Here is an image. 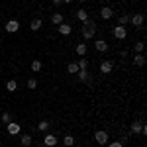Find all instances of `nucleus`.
Returning a JSON list of instances; mask_svg holds the SVG:
<instances>
[{
  "label": "nucleus",
  "mask_w": 147,
  "mask_h": 147,
  "mask_svg": "<svg viewBox=\"0 0 147 147\" xmlns=\"http://www.w3.org/2000/svg\"><path fill=\"white\" fill-rule=\"evenodd\" d=\"M6 90H8V92H16V90H18V82H16L14 79H10L8 82H6Z\"/></svg>",
  "instance_id": "obj_21"
},
{
  "label": "nucleus",
  "mask_w": 147,
  "mask_h": 147,
  "mask_svg": "<svg viewBox=\"0 0 147 147\" xmlns=\"http://www.w3.org/2000/svg\"><path fill=\"white\" fill-rule=\"evenodd\" d=\"M100 18L102 20H110V18H114V10L110 8V6H104L100 10Z\"/></svg>",
  "instance_id": "obj_12"
},
{
  "label": "nucleus",
  "mask_w": 147,
  "mask_h": 147,
  "mask_svg": "<svg viewBox=\"0 0 147 147\" xmlns=\"http://www.w3.org/2000/svg\"><path fill=\"white\" fill-rule=\"evenodd\" d=\"M43 28V20L41 18H34L32 22H30V30L32 32H37V30H41Z\"/></svg>",
  "instance_id": "obj_11"
},
{
  "label": "nucleus",
  "mask_w": 147,
  "mask_h": 147,
  "mask_svg": "<svg viewBox=\"0 0 147 147\" xmlns=\"http://www.w3.org/2000/svg\"><path fill=\"white\" fill-rule=\"evenodd\" d=\"M41 67H43V63H41L39 59H34V61H32V71H34V73H39Z\"/></svg>",
  "instance_id": "obj_22"
},
{
  "label": "nucleus",
  "mask_w": 147,
  "mask_h": 147,
  "mask_svg": "<svg viewBox=\"0 0 147 147\" xmlns=\"http://www.w3.org/2000/svg\"><path fill=\"white\" fill-rule=\"evenodd\" d=\"M67 71L71 73V75H77V73H79L80 69H79V65H77V63L73 61V63H69V65H67Z\"/></svg>",
  "instance_id": "obj_23"
},
{
  "label": "nucleus",
  "mask_w": 147,
  "mask_h": 147,
  "mask_svg": "<svg viewBox=\"0 0 147 147\" xmlns=\"http://www.w3.org/2000/svg\"><path fill=\"white\" fill-rule=\"evenodd\" d=\"M61 2H63V4H69V2H73V0H61Z\"/></svg>",
  "instance_id": "obj_32"
},
{
  "label": "nucleus",
  "mask_w": 147,
  "mask_h": 147,
  "mask_svg": "<svg viewBox=\"0 0 147 147\" xmlns=\"http://www.w3.org/2000/svg\"><path fill=\"white\" fill-rule=\"evenodd\" d=\"M6 131H8L10 136H18V134L22 131V125L18 124V122H10V124H6Z\"/></svg>",
  "instance_id": "obj_6"
},
{
  "label": "nucleus",
  "mask_w": 147,
  "mask_h": 147,
  "mask_svg": "<svg viewBox=\"0 0 147 147\" xmlns=\"http://www.w3.org/2000/svg\"><path fill=\"white\" fill-rule=\"evenodd\" d=\"M106 145H108V147H124V143H122V141L118 139V141H108Z\"/></svg>",
  "instance_id": "obj_30"
},
{
  "label": "nucleus",
  "mask_w": 147,
  "mask_h": 147,
  "mask_svg": "<svg viewBox=\"0 0 147 147\" xmlns=\"http://www.w3.org/2000/svg\"><path fill=\"white\" fill-rule=\"evenodd\" d=\"M86 49H88V47H86V43H77V47H75V51H77V55H79V57H84V55H86Z\"/></svg>",
  "instance_id": "obj_19"
},
{
  "label": "nucleus",
  "mask_w": 147,
  "mask_h": 147,
  "mask_svg": "<svg viewBox=\"0 0 147 147\" xmlns=\"http://www.w3.org/2000/svg\"><path fill=\"white\" fill-rule=\"evenodd\" d=\"M77 77H79L80 82H90V75H88V69H80L79 73H77Z\"/></svg>",
  "instance_id": "obj_13"
},
{
  "label": "nucleus",
  "mask_w": 147,
  "mask_h": 147,
  "mask_svg": "<svg viewBox=\"0 0 147 147\" xmlns=\"http://www.w3.org/2000/svg\"><path fill=\"white\" fill-rule=\"evenodd\" d=\"M77 18H79L80 22H86V20H88V12H86V10H82V8H80V10L77 12Z\"/></svg>",
  "instance_id": "obj_24"
},
{
  "label": "nucleus",
  "mask_w": 147,
  "mask_h": 147,
  "mask_svg": "<svg viewBox=\"0 0 147 147\" xmlns=\"http://www.w3.org/2000/svg\"><path fill=\"white\" fill-rule=\"evenodd\" d=\"M43 145H45V147H55L57 145V136L45 131V136H43Z\"/></svg>",
  "instance_id": "obj_7"
},
{
  "label": "nucleus",
  "mask_w": 147,
  "mask_h": 147,
  "mask_svg": "<svg viewBox=\"0 0 147 147\" xmlns=\"http://www.w3.org/2000/svg\"><path fill=\"white\" fill-rule=\"evenodd\" d=\"M94 47H96V51H100V53H106V51H108V43H106L104 39H96V41H94Z\"/></svg>",
  "instance_id": "obj_14"
},
{
  "label": "nucleus",
  "mask_w": 147,
  "mask_h": 147,
  "mask_svg": "<svg viewBox=\"0 0 147 147\" xmlns=\"http://www.w3.org/2000/svg\"><path fill=\"white\" fill-rule=\"evenodd\" d=\"M129 129H131V134H136V136H139V134L145 136L147 134V127L141 124V122H131V127H129Z\"/></svg>",
  "instance_id": "obj_5"
},
{
  "label": "nucleus",
  "mask_w": 147,
  "mask_h": 147,
  "mask_svg": "<svg viewBox=\"0 0 147 147\" xmlns=\"http://www.w3.org/2000/svg\"><path fill=\"white\" fill-rule=\"evenodd\" d=\"M134 65H136V67H143V65H145V55H143V53H136V55H134Z\"/></svg>",
  "instance_id": "obj_16"
},
{
  "label": "nucleus",
  "mask_w": 147,
  "mask_h": 147,
  "mask_svg": "<svg viewBox=\"0 0 147 147\" xmlns=\"http://www.w3.org/2000/svg\"><path fill=\"white\" fill-rule=\"evenodd\" d=\"M143 49H145V43H143V41H136V45H134V53H143Z\"/></svg>",
  "instance_id": "obj_25"
},
{
  "label": "nucleus",
  "mask_w": 147,
  "mask_h": 147,
  "mask_svg": "<svg viewBox=\"0 0 147 147\" xmlns=\"http://www.w3.org/2000/svg\"><path fill=\"white\" fill-rule=\"evenodd\" d=\"M112 35L116 37V39L124 41L125 37H127V28H125V26H116V28L112 30Z\"/></svg>",
  "instance_id": "obj_3"
},
{
  "label": "nucleus",
  "mask_w": 147,
  "mask_h": 147,
  "mask_svg": "<svg viewBox=\"0 0 147 147\" xmlns=\"http://www.w3.org/2000/svg\"><path fill=\"white\" fill-rule=\"evenodd\" d=\"M0 147H2V141H0Z\"/></svg>",
  "instance_id": "obj_34"
},
{
  "label": "nucleus",
  "mask_w": 147,
  "mask_h": 147,
  "mask_svg": "<svg viewBox=\"0 0 147 147\" xmlns=\"http://www.w3.org/2000/svg\"><path fill=\"white\" fill-rule=\"evenodd\" d=\"M143 22H145V16L141 14V12H137L134 16H129V24L134 26V28H143Z\"/></svg>",
  "instance_id": "obj_4"
},
{
  "label": "nucleus",
  "mask_w": 147,
  "mask_h": 147,
  "mask_svg": "<svg viewBox=\"0 0 147 147\" xmlns=\"http://www.w3.org/2000/svg\"><path fill=\"white\" fill-rule=\"evenodd\" d=\"M77 65H79V69H88V59H79Z\"/></svg>",
  "instance_id": "obj_29"
},
{
  "label": "nucleus",
  "mask_w": 147,
  "mask_h": 147,
  "mask_svg": "<svg viewBox=\"0 0 147 147\" xmlns=\"http://www.w3.org/2000/svg\"><path fill=\"white\" fill-rule=\"evenodd\" d=\"M51 2H53V4H55V6H61V4H63V2H61V0H51Z\"/></svg>",
  "instance_id": "obj_31"
},
{
  "label": "nucleus",
  "mask_w": 147,
  "mask_h": 147,
  "mask_svg": "<svg viewBox=\"0 0 147 147\" xmlns=\"http://www.w3.org/2000/svg\"><path fill=\"white\" fill-rule=\"evenodd\" d=\"M127 24H129V16L127 14H122L120 20H118V26H127Z\"/></svg>",
  "instance_id": "obj_26"
},
{
  "label": "nucleus",
  "mask_w": 147,
  "mask_h": 147,
  "mask_svg": "<svg viewBox=\"0 0 147 147\" xmlns=\"http://www.w3.org/2000/svg\"><path fill=\"white\" fill-rule=\"evenodd\" d=\"M63 22H65V16H63L61 12H55V14L51 16V24H53V26H59V24H63Z\"/></svg>",
  "instance_id": "obj_15"
},
{
  "label": "nucleus",
  "mask_w": 147,
  "mask_h": 147,
  "mask_svg": "<svg viewBox=\"0 0 147 147\" xmlns=\"http://www.w3.org/2000/svg\"><path fill=\"white\" fill-rule=\"evenodd\" d=\"M49 127H51V122H47V120H41V122L37 124V129H39L41 134H45V131H49Z\"/></svg>",
  "instance_id": "obj_18"
},
{
  "label": "nucleus",
  "mask_w": 147,
  "mask_h": 147,
  "mask_svg": "<svg viewBox=\"0 0 147 147\" xmlns=\"http://www.w3.org/2000/svg\"><path fill=\"white\" fill-rule=\"evenodd\" d=\"M63 145H65V147H73V145H75V137L71 136V134L63 136Z\"/></svg>",
  "instance_id": "obj_20"
},
{
  "label": "nucleus",
  "mask_w": 147,
  "mask_h": 147,
  "mask_svg": "<svg viewBox=\"0 0 147 147\" xmlns=\"http://www.w3.org/2000/svg\"><path fill=\"white\" fill-rule=\"evenodd\" d=\"M0 122H4V124H10V122H12L10 112H4V114H2V116H0Z\"/></svg>",
  "instance_id": "obj_28"
},
{
  "label": "nucleus",
  "mask_w": 147,
  "mask_h": 147,
  "mask_svg": "<svg viewBox=\"0 0 147 147\" xmlns=\"http://www.w3.org/2000/svg\"><path fill=\"white\" fill-rule=\"evenodd\" d=\"M57 32H59L61 35H71V34H73V26L67 24V22H63V24L57 26Z\"/></svg>",
  "instance_id": "obj_8"
},
{
  "label": "nucleus",
  "mask_w": 147,
  "mask_h": 147,
  "mask_svg": "<svg viewBox=\"0 0 147 147\" xmlns=\"http://www.w3.org/2000/svg\"><path fill=\"white\" fill-rule=\"evenodd\" d=\"M4 30H6L8 34H16V32L20 30V22H18V20H10V22H6Z\"/></svg>",
  "instance_id": "obj_9"
},
{
  "label": "nucleus",
  "mask_w": 147,
  "mask_h": 147,
  "mask_svg": "<svg viewBox=\"0 0 147 147\" xmlns=\"http://www.w3.org/2000/svg\"><path fill=\"white\" fill-rule=\"evenodd\" d=\"M94 34H96V22H94L92 18H88L86 22H82L80 35H82L84 39H92V37H94Z\"/></svg>",
  "instance_id": "obj_1"
},
{
  "label": "nucleus",
  "mask_w": 147,
  "mask_h": 147,
  "mask_svg": "<svg viewBox=\"0 0 147 147\" xmlns=\"http://www.w3.org/2000/svg\"><path fill=\"white\" fill-rule=\"evenodd\" d=\"M94 141H96L98 145H106V143L110 141V136H108V131H104V129H98V131L94 134Z\"/></svg>",
  "instance_id": "obj_2"
},
{
  "label": "nucleus",
  "mask_w": 147,
  "mask_h": 147,
  "mask_svg": "<svg viewBox=\"0 0 147 147\" xmlns=\"http://www.w3.org/2000/svg\"><path fill=\"white\" fill-rule=\"evenodd\" d=\"M20 143H22V147H30L32 143H34V139H32L30 134H24V136L20 137Z\"/></svg>",
  "instance_id": "obj_17"
},
{
  "label": "nucleus",
  "mask_w": 147,
  "mask_h": 147,
  "mask_svg": "<svg viewBox=\"0 0 147 147\" xmlns=\"http://www.w3.org/2000/svg\"><path fill=\"white\" fill-rule=\"evenodd\" d=\"M37 147H45V145H43V143H39V145H37Z\"/></svg>",
  "instance_id": "obj_33"
},
{
  "label": "nucleus",
  "mask_w": 147,
  "mask_h": 147,
  "mask_svg": "<svg viewBox=\"0 0 147 147\" xmlns=\"http://www.w3.org/2000/svg\"><path fill=\"white\" fill-rule=\"evenodd\" d=\"M26 86H28L30 90H35V88H37V80H35V79H28Z\"/></svg>",
  "instance_id": "obj_27"
},
{
  "label": "nucleus",
  "mask_w": 147,
  "mask_h": 147,
  "mask_svg": "<svg viewBox=\"0 0 147 147\" xmlns=\"http://www.w3.org/2000/svg\"><path fill=\"white\" fill-rule=\"evenodd\" d=\"M114 71V63L112 61H102L100 63V73L102 75H110Z\"/></svg>",
  "instance_id": "obj_10"
}]
</instances>
